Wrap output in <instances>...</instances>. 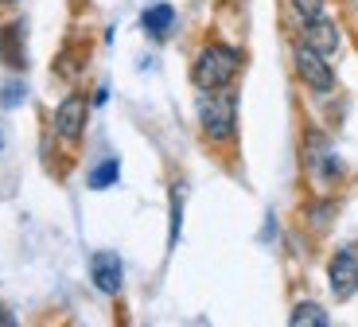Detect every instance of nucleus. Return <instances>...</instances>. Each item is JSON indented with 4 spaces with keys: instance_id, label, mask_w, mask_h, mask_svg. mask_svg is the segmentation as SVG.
<instances>
[{
    "instance_id": "f257e3e1",
    "label": "nucleus",
    "mask_w": 358,
    "mask_h": 327,
    "mask_svg": "<svg viewBox=\"0 0 358 327\" xmlns=\"http://www.w3.org/2000/svg\"><path fill=\"white\" fill-rule=\"evenodd\" d=\"M199 125H203V137L215 144H226L238 133V94H230V86L222 90H203L195 102Z\"/></svg>"
},
{
    "instance_id": "f03ea898",
    "label": "nucleus",
    "mask_w": 358,
    "mask_h": 327,
    "mask_svg": "<svg viewBox=\"0 0 358 327\" xmlns=\"http://www.w3.org/2000/svg\"><path fill=\"white\" fill-rule=\"evenodd\" d=\"M242 71V51L230 43H206L195 55V67H191V82L199 90H222L230 86Z\"/></svg>"
},
{
    "instance_id": "7ed1b4c3",
    "label": "nucleus",
    "mask_w": 358,
    "mask_h": 327,
    "mask_svg": "<svg viewBox=\"0 0 358 327\" xmlns=\"http://www.w3.org/2000/svg\"><path fill=\"white\" fill-rule=\"evenodd\" d=\"M292 62H296L300 82H304L312 94H331L335 90V71H331V62H327L323 51H315V47H308V43H296L292 47Z\"/></svg>"
},
{
    "instance_id": "20e7f679",
    "label": "nucleus",
    "mask_w": 358,
    "mask_h": 327,
    "mask_svg": "<svg viewBox=\"0 0 358 327\" xmlns=\"http://www.w3.org/2000/svg\"><path fill=\"white\" fill-rule=\"evenodd\" d=\"M327 284L335 300H350L358 292V246H339L327 261Z\"/></svg>"
},
{
    "instance_id": "39448f33",
    "label": "nucleus",
    "mask_w": 358,
    "mask_h": 327,
    "mask_svg": "<svg viewBox=\"0 0 358 327\" xmlns=\"http://www.w3.org/2000/svg\"><path fill=\"white\" fill-rule=\"evenodd\" d=\"M86 113H90V102L82 94H66L63 102H59V109H55V137L66 144H74L82 137V129H86Z\"/></svg>"
},
{
    "instance_id": "423d86ee",
    "label": "nucleus",
    "mask_w": 358,
    "mask_h": 327,
    "mask_svg": "<svg viewBox=\"0 0 358 327\" xmlns=\"http://www.w3.org/2000/svg\"><path fill=\"white\" fill-rule=\"evenodd\" d=\"M90 281H94L98 292L117 296L121 284H125V265H121V257H117L113 249H98V253L90 257Z\"/></svg>"
},
{
    "instance_id": "0eeeda50",
    "label": "nucleus",
    "mask_w": 358,
    "mask_h": 327,
    "mask_svg": "<svg viewBox=\"0 0 358 327\" xmlns=\"http://www.w3.org/2000/svg\"><path fill=\"white\" fill-rule=\"evenodd\" d=\"M308 172H312L320 183H331V179H339L343 176V164H339V156H335V148L327 141H323L320 133H312L308 137Z\"/></svg>"
},
{
    "instance_id": "6e6552de",
    "label": "nucleus",
    "mask_w": 358,
    "mask_h": 327,
    "mask_svg": "<svg viewBox=\"0 0 358 327\" xmlns=\"http://www.w3.org/2000/svg\"><path fill=\"white\" fill-rule=\"evenodd\" d=\"M300 43L315 47V51H323V55H335L339 51V27L331 24L327 12L315 16V20H304V24H300Z\"/></svg>"
},
{
    "instance_id": "1a4fd4ad",
    "label": "nucleus",
    "mask_w": 358,
    "mask_h": 327,
    "mask_svg": "<svg viewBox=\"0 0 358 327\" xmlns=\"http://www.w3.org/2000/svg\"><path fill=\"white\" fill-rule=\"evenodd\" d=\"M0 62H8L12 71L27 67V51H24V24H8L0 27Z\"/></svg>"
},
{
    "instance_id": "9d476101",
    "label": "nucleus",
    "mask_w": 358,
    "mask_h": 327,
    "mask_svg": "<svg viewBox=\"0 0 358 327\" xmlns=\"http://www.w3.org/2000/svg\"><path fill=\"white\" fill-rule=\"evenodd\" d=\"M141 27L148 39H168L171 27H176V8L171 4H152V8L141 12Z\"/></svg>"
},
{
    "instance_id": "9b49d317",
    "label": "nucleus",
    "mask_w": 358,
    "mask_h": 327,
    "mask_svg": "<svg viewBox=\"0 0 358 327\" xmlns=\"http://www.w3.org/2000/svg\"><path fill=\"white\" fill-rule=\"evenodd\" d=\"M288 323L292 327H327V312L320 308L315 300H304L288 312Z\"/></svg>"
},
{
    "instance_id": "f8f14e48",
    "label": "nucleus",
    "mask_w": 358,
    "mask_h": 327,
    "mask_svg": "<svg viewBox=\"0 0 358 327\" xmlns=\"http://www.w3.org/2000/svg\"><path fill=\"white\" fill-rule=\"evenodd\" d=\"M117 176H121V164H117V160L109 156V160H101L98 168L90 172L86 183L94 187V191H106V187H113V183H117Z\"/></svg>"
},
{
    "instance_id": "ddd939ff",
    "label": "nucleus",
    "mask_w": 358,
    "mask_h": 327,
    "mask_svg": "<svg viewBox=\"0 0 358 327\" xmlns=\"http://www.w3.org/2000/svg\"><path fill=\"white\" fill-rule=\"evenodd\" d=\"M292 4V16H296V24H304V20H315V16H323V0H288Z\"/></svg>"
},
{
    "instance_id": "4468645a",
    "label": "nucleus",
    "mask_w": 358,
    "mask_h": 327,
    "mask_svg": "<svg viewBox=\"0 0 358 327\" xmlns=\"http://www.w3.org/2000/svg\"><path fill=\"white\" fill-rule=\"evenodd\" d=\"M24 94H27L24 82H8V86H4V94H0V106H4V109H16L20 102H24Z\"/></svg>"
},
{
    "instance_id": "2eb2a0df",
    "label": "nucleus",
    "mask_w": 358,
    "mask_h": 327,
    "mask_svg": "<svg viewBox=\"0 0 358 327\" xmlns=\"http://www.w3.org/2000/svg\"><path fill=\"white\" fill-rule=\"evenodd\" d=\"M0 323H4V327H12V323H16V316H12V312L4 308V304H0Z\"/></svg>"
},
{
    "instance_id": "dca6fc26",
    "label": "nucleus",
    "mask_w": 358,
    "mask_h": 327,
    "mask_svg": "<svg viewBox=\"0 0 358 327\" xmlns=\"http://www.w3.org/2000/svg\"><path fill=\"white\" fill-rule=\"evenodd\" d=\"M0 156H4V133H0Z\"/></svg>"
},
{
    "instance_id": "f3484780",
    "label": "nucleus",
    "mask_w": 358,
    "mask_h": 327,
    "mask_svg": "<svg viewBox=\"0 0 358 327\" xmlns=\"http://www.w3.org/2000/svg\"><path fill=\"white\" fill-rule=\"evenodd\" d=\"M0 4H16V0H0Z\"/></svg>"
},
{
    "instance_id": "a211bd4d",
    "label": "nucleus",
    "mask_w": 358,
    "mask_h": 327,
    "mask_svg": "<svg viewBox=\"0 0 358 327\" xmlns=\"http://www.w3.org/2000/svg\"><path fill=\"white\" fill-rule=\"evenodd\" d=\"M355 4H358V0H355Z\"/></svg>"
}]
</instances>
